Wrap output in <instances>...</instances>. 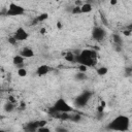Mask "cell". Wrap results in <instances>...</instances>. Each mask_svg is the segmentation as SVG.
Instances as JSON below:
<instances>
[{"mask_svg":"<svg viewBox=\"0 0 132 132\" xmlns=\"http://www.w3.org/2000/svg\"><path fill=\"white\" fill-rule=\"evenodd\" d=\"M75 63L87 67H94L98 63V53L95 50L85 48L75 54Z\"/></svg>","mask_w":132,"mask_h":132,"instance_id":"1","label":"cell"},{"mask_svg":"<svg viewBox=\"0 0 132 132\" xmlns=\"http://www.w3.org/2000/svg\"><path fill=\"white\" fill-rule=\"evenodd\" d=\"M131 120L128 116L119 114L114 117L106 126V129L113 132H127L130 129Z\"/></svg>","mask_w":132,"mask_h":132,"instance_id":"2","label":"cell"},{"mask_svg":"<svg viewBox=\"0 0 132 132\" xmlns=\"http://www.w3.org/2000/svg\"><path fill=\"white\" fill-rule=\"evenodd\" d=\"M52 108L59 113H71L74 111V108L64 98H58L55 101Z\"/></svg>","mask_w":132,"mask_h":132,"instance_id":"3","label":"cell"},{"mask_svg":"<svg viewBox=\"0 0 132 132\" xmlns=\"http://www.w3.org/2000/svg\"><path fill=\"white\" fill-rule=\"evenodd\" d=\"M23 14H25V8L14 2H10L5 11L6 16H21Z\"/></svg>","mask_w":132,"mask_h":132,"instance_id":"4","label":"cell"},{"mask_svg":"<svg viewBox=\"0 0 132 132\" xmlns=\"http://www.w3.org/2000/svg\"><path fill=\"white\" fill-rule=\"evenodd\" d=\"M106 30L102 26H94L92 31H91V36L95 41H103L104 38L106 37Z\"/></svg>","mask_w":132,"mask_h":132,"instance_id":"5","label":"cell"},{"mask_svg":"<svg viewBox=\"0 0 132 132\" xmlns=\"http://www.w3.org/2000/svg\"><path fill=\"white\" fill-rule=\"evenodd\" d=\"M91 97H92V93H91L90 91H85V92H82L81 94H79V95L74 99V104H75V106H77V107H85V106L88 104V102L90 101Z\"/></svg>","mask_w":132,"mask_h":132,"instance_id":"6","label":"cell"},{"mask_svg":"<svg viewBox=\"0 0 132 132\" xmlns=\"http://www.w3.org/2000/svg\"><path fill=\"white\" fill-rule=\"evenodd\" d=\"M12 36L14 37V39L19 42V41H26L29 38V33L28 31L23 28V27H19L16 28V30L14 31V33L12 34Z\"/></svg>","mask_w":132,"mask_h":132,"instance_id":"7","label":"cell"},{"mask_svg":"<svg viewBox=\"0 0 132 132\" xmlns=\"http://www.w3.org/2000/svg\"><path fill=\"white\" fill-rule=\"evenodd\" d=\"M39 120L37 121H31L29 123L26 124L25 126V130L26 132H37V130L39 129Z\"/></svg>","mask_w":132,"mask_h":132,"instance_id":"8","label":"cell"},{"mask_svg":"<svg viewBox=\"0 0 132 132\" xmlns=\"http://www.w3.org/2000/svg\"><path fill=\"white\" fill-rule=\"evenodd\" d=\"M51 71V67L46 64H42V65H39L37 68H36V74L38 76H44L46 75L48 72Z\"/></svg>","mask_w":132,"mask_h":132,"instance_id":"9","label":"cell"},{"mask_svg":"<svg viewBox=\"0 0 132 132\" xmlns=\"http://www.w3.org/2000/svg\"><path fill=\"white\" fill-rule=\"evenodd\" d=\"M20 55L22 57H24L25 59H29V58H33L34 57V52L30 46H25L21 50Z\"/></svg>","mask_w":132,"mask_h":132,"instance_id":"10","label":"cell"},{"mask_svg":"<svg viewBox=\"0 0 132 132\" xmlns=\"http://www.w3.org/2000/svg\"><path fill=\"white\" fill-rule=\"evenodd\" d=\"M24 62H25V58L22 57L20 54H19V55H15V56L12 57V63H13V65L18 66L19 68H21V67L23 66Z\"/></svg>","mask_w":132,"mask_h":132,"instance_id":"11","label":"cell"},{"mask_svg":"<svg viewBox=\"0 0 132 132\" xmlns=\"http://www.w3.org/2000/svg\"><path fill=\"white\" fill-rule=\"evenodd\" d=\"M92 10H93V6H92V4L89 3V2H85V3L80 6V11H81V13H89V12H91Z\"/></svg>","mask_w":132,"mask_h":132,"instance_id":"12","label":"cell"},{"mask_svg":"<svg viewBox=\"0 0 132 132\" xmlns=\"http://www.w3.org/2000/svg\"><path fill=\"white\" fill-rule=\"evenodd\" d=\"M75 54L74 53H72V52H67L65 55H64V59L67 61V62H69V63H74L75 62Z\"/></svg>","mask_w":132,"mask_h":132,"instance_id":"13","label":"cell"},{"mask_svg":"<svg viewBox=\"0 0 132 132\" xmlns=\"http://www.w3.org/2000/svg\"><path fill=\"white\" fill-rule=\"evenodd\" d=\"M96 72H97V74H98L99 76H104V75L107 74V72H108V68H107L106 66H100V67L97 68Z\"/></svg>","mask_w":132,"mask_h":132,"instance_id":"14","label":"cell"},{"mask_svg":"<svg viewBox=\"0 0 132 132\" xmlns=\"http://www.w3.org/2000/svg\"><path fill=\"white\" fill-rule=\"evenodd\" d=\"M14 108H15V104H13V103H11V102H8V101H7V102L5 103V105H4V109H5V111H7V112L13 111Z\"/></svg>","mask_w":132,"mask_h":132,"instance_id":"15","label":"cell"},{"mask_svg":"<svg viewBox=\"0 0 132 132\" xmlns=\"http://www.w3.org/2000/svg\"><path fill=\"white\" fill-rule=\"evenodd\" d=\"M75 79L78 80V81L86 80V79H87V74L84 73V72H77V73L75 74Z\"/></svg>","mask_w":132,"mask_h":132,"instance_id":"16","label":"cell"},{"mask_svg":"<svg viewBox=\"0 0 132 132\" xmlns=\"http://www.w3.org/2000/svg\"><path fill=\"white\" fill-rule=\"evenodd\" d=\"M27 74H28V72L25 69V67H21L18 69V75L20 77H25V76H27Z\"/></svg>","mask_w":132,"mask_h":132,"instance_id":"17","label":"cell"},{"mask_svg":"<svg viewBox=\"0 0 132 132\" xmlns=\"http://www.w3.org/2000/svg\"><path fill=\"white\" fill-rule=\"evenodd\" d=\"M48 18V13L46 12H43V13H40L37 18H36V22H43L44 20H46Z\"/></svg>","mask_w":132,"mask_h":132,"instance_id":"18","label":"cell"},{"mask_svg":"<svg viewBox=\"0 0 132 132\" xmlns=\"http://www.w3.org/2000/svg\"><path fill=\"white\" fill-rule=\"evenodd\" d=\"M112 39H113V41H114L116 44H119V45L122 44V38H121V36L119 34H116V33L112 34Z\"/></svg>","mask_w":132,"mask_h":132,"instance_id":"19","label":"cell"},{"mask_svg":"<svg viewBox=\"0 0 132 132\" xmlns=\"http://www.w3.org/2000/svg\"><path fill=\"white\" fill-rule=\"evenodd\" d=\"M70 12L72 14H81V11H80V6H73L71 9H70Z\"/></svg>","mask_w":132,"mask_h":132,"instance_id":"20","label":"cell"},{"mask_svg":"<svg viewBox=\"0 0 132 132\" xmlns=\"http://www.w3.org/2000/svg\"><path fill=\"white\" fill-rule=\"evenodd\" d=\"M81 120V117H80V114H72L71 117H70V121L71 122H74V123H76V122H79Z\"/></svg>","mask_w":132,"mask_h":132,"instance_id":"21","label":"cell"},{"mask_svg":"<svg viewBox=\"0 0 132 132\" xmlns=\"http://www.w3.org/2000/svg\"><path fill=\"white\" fill-rule=\"evenodd\" d=\"M104 108H105V101H101V104H99L98 105V107H97V111L98 112H103V110H104Z\"/></svg>","mask_w":132,"mask_h":132,"instance_id":"22","label":"cell"},{"mask_svg":"<svg viewBox=\"0 0 132 132\" xmlns=\"http://www.w3.org/2000/svg\"><path fill=\"white\" fill-rule=\"evenodd\" d=\"M77 69H78V72H84V73H86L87 70H88V67H87V66H84V65H78Z\"/></svg>","mask_w":132,"mask_h":132,"instance_id":"23","label":"cell"},{"mask_svg":"<svg viewBox=\"0 0 132 132\" xmlns=\"http://www.w3.org/2000/svg\"><path fill=\"white\" fill-rule=\"evenodd\" d=\"M55 131H56V132H68V130H67L65 127H63V126H59V127H57Z\"/></svg>","mask_w":132,"mask_h":132,"instance_id":"24","label":"cell"},{"mask_svg":"<svg viewBox=\"0 0 132 132\" xmlns=\"http://www.w3.org/2000/svg\"><path fill=\"white\" fill-rule=\"evenodd\" d=\"M37 132H51V129L48 128V127H41V128H39L38 130H37Z\"/></svg>","mask_w":132,"mask_h":132,"instance_id":"25","label":"cell"},{"mask_svg":"<svg viewBox=\"0 0 132 132\" xmlns=\"http://www.w3.org/2000/svg\"><path fill=\"white\" fill-rule=\"evenodd\" d=\"M7 101H8V102H11V103H13V104H16V100H15V98H14L12 95H9V96H8Z\"/></svg>","mask_w":132,"mask_h":132,"instance_id":"26","label":"cell"},{"mask_svg":"<svg viewBox=\"0 0 132 132\" xmlns=\"http://www.w3.org/2000/svg\"><path fill=\"white\" fill-rule=\"evenodd\" d=\"M8 42H9L10 44H12V45H14V44H16V42H18V41H16V40L14 39V37H13V36L11 35V36H10V37L8 38Z\"/></svg>","mask_w":132,"mask_h":132,"instance_id":"27","label":"cell"},{"mask_svg":"<svg viewBox=\"0 0 132 132\" xmlns=\"http://www.w3.org/2000/svg\"><path fill=\"white\" fill-rule=\"evenodd\" d=\"M39 32H40L41 34H45V33H46V29L42 27V28H40V30H39Z\"/></svg>","mask_w":132,"mask_h":132,"instance_id":"28","label":"cell"},{"mask_svg":"<svg viewBox=\"0 0 132 132\" xmlns=\"http://www.w3.org/2000/svg\"><path fill=\"white\" fill-rule=\"evenodd\" d=\"M126 29H127V30H129V31L132 33V23H130V24L127 26V28H126Z\"/></svg>","mask_w":132,"mask_h":132,"instance_id":"29","label":"cell"},{"mask_svg":"<svg viewBox=\"0 0 132 132\" xmlns=\"http://www.w3.org/2000/svg\"><path fill=\"white\" fill-rule=\"evenodd\" d=\"M123 33H124V35H126V36H129L131 32H130L129 30H127V29H126V30H124V32H123Z\"/></svg>","mask_w":132,"mask_h":132,"instance_id":"30","label":"cell"},{"mask_svg":"<svg viewBox=\"0 0 132 132\" xmlns=\"http://www.w3.org/2000/svg\"><path fill=\"white\" fill-rule=\"evenodd\" d=\"M109 3H110V5H116V4L118 3V1H117V0H111Z\"/></svg>","mask_w":132,"mask_h":132,"instance_id":"31","label":"cell"},{"mask_svg":"<svg viewBox=\"0 0 132 132\" xmlns=\"http://www.w3.org/2000/svg\"><path fill=\"white\" fill-rule=\"evenodd\" d=\"M57 28H58V29H61V28H62V24H61V22H57Z\"/></svg>","mask_w":132,"mask_h":132,"instance_id":"32","label":"cell"}]
</instances>
